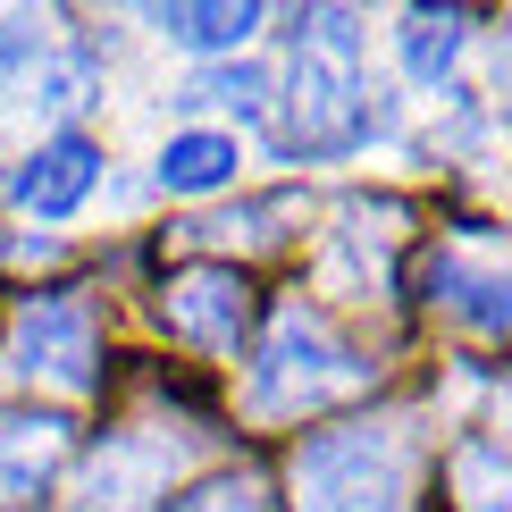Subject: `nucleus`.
<instances>
[{
    "label": "nucleus",
    "mask_w": 512,
    "mask_h": 512,
    "mask_svg": "<svg viewBox=\"0 0 512 512\" xmlns=\"http://www.w3.org/2000/svg\"><path fill=\"white\" fill-rule=\"evenodd\" d=\"M370 135V93H361V26L353 9H311L294 34V152L328 160Z\"/></svg>",
    "instance_id": "1"
},
{
    "label": "nucleus",
    "mask_w": 512,
    "mask_h": 512,
    "mask_svg": "<svg viewBox=\"0 0 512 512\" xmlns=\"http://www.w3.org/2000/svg\"><path fill=\"white\" fill-rule=\"evenodd\" d=\"M370 387V361L328 328L311 303H277L261 353H252V403L261 412H319Z\"/></svg>",
    "instance_id": "2"
},
{
    "label": "nucleus",
    "mask_w": 512,
    "mask_h": 512,
    "mask_svg": "<svg viewBox=\"0 0 512 512\" xmlns=\"http://www.w3.org/2000/svg\"><path fill=\"white\" fill-rule=\"evenodd\" d=\"M294 512H403V454L387 429H328L294 462Z\"/></svg>",
    "instance_id": "3"
},
{
    "label": "nucleus",
    "mask_w": 512,
    "mask_h": 512,
    "mask_svg": "<svg viewBox=\"0 0 512 512\" xmlns=\"http://www.w3.org/2000/svg\"><path fill=\"white\" fill-rule=\"evenodd\" d=\"M9 378H42V387L59 395H84L93 387V361H101V336H93V311H84V294H34L26 311H17L9 328Z\"/></svg>",
    "instance_id": "4"
},
{
    "label": "nucleus",
    "mask_w": 512,
    "mask_h": 512,
    "mask_svg": "<svg viewBox=\"0 0 512 512\" xmlns=\"http://www.w3.org/2000/svg\"><path fill=\"white\" fill-rule=\"evenodd\" d=\"M160 319L177 336H194L202 353H236V336H244V319H252V286H244V269H227V261H194V269H177L160 286Z\"/></svg>",
    "instance_id": "5"
},
{
    "label": "nucleus",
    "mask_w": 512,
    "mask_h": 512,
    "mask_svg": "<svg viewBox=\"0 0 512 512\" xmlns=\"http://www.w3.org/2000/svg\"><path fill=\"white\" fill-rule=\"evenodd\" d=\"M168 471H177V454H168L160 437H110L93 454V471H84L76 512H152Z\"/></svg>",
    "instance_id": "6"
},
{
    "label": "nucleus",
    "mask_w": 512,
    "mask_h": 512,
    "mask_svg": "<svg viewBox=\"0 0 512 512\" xmlns=\"http://www.w3.org/2000/svg\"><path fill=\"white\" fill-rule=\"evenodd\" d=\"M429 303H445L462 328L479 336H512V261H487V252H437L429 261Z\"/></svg>",
    "instance_id": "7"
},
{
    "label": "nucleus",
    "mask_w": 512,
    "mask_h": 512,
    "mask_svg": "<svg viewBox=\"0 0 512 512\" xmlns=\"http://www.w3.org/2000/svg\"><path fill=\"white\" fill-rule=\"evenodd\" d=\"M101 185V152L84 135H51L42 152L17 168V210H34V219H68V210H84V194Z\"/></svg>",
    "instance_id": "8"
},
{
    "label": "nucleus",
    "mask_w": 512,
    "mask_h": 512,
    "mask_svg": "<svg viewBox=\"0 0 512 512\" xmlns=\"http://www.w3.org/2000/svg\"><path fill=\"white\" fill-rule=\"evenodd\" d=\"M59 454H68V420L59 412L9 420V429H0V504H34L42 487H51Z\"/></svg>",
    "instance_id": "9"
},
{
    "label": "nucleus",
    "mask_w": 512,
    "mask_h": 512,
    "mask_svg": "<svg viewBox=\"0 0 512 512\" xmlns=\"http://www.w3.org/2000/svg\"><path fill=\"white\" fill-rule=\"evenodd\" d=\"M236 135H219V126H185V135H168L160 152V185L168 194H219V185H236Z\"/></svg>",
    "instance_id": "10"
},
{
    "label": "nucleus",
    "mask_w": 512,
    "mask_h": 512,
    "mask_svg": "<svg viewBox=\"0 0 512 512\" xmlns=\"http://www.w3.org/2000/svg\"><path fill=\"white\" fill-rule=\"evenodd\" d=\"M152 26L168 34V42H185V51H236V42L252 34V26H269V9H252V0H202V9H152Z\"/></svg>",
    "instance_id": "11"
},
{
    "label": "nucleus",
    "mask_w": 512,
    "mask_h": 512,
    "mask_svg": "<svg viewBox=\"0 0 512 512\" xmlns=\"http://www.w3.org/2000/svg\"><path fill=\"white\" fill-rule=\"evenodd\" d=\"M462 26H471L462 9H412L403 17V76L412 84H445L454 59H462Z\"/></svg>",
    "instance_id": "12"
},
{
    "label": "nucleus",
    "mask_w": 512,
    "mask_h": 512,
    "mask_svg": "<svg viewBox=\"0 0 512 512\" xmlns=\"http://www.w3.org/2000/svg\"><path fill=\"white\" fill-rule=\"evenodd\" d=\"M454 487H462V512H512V462L496 445H462L454 454Z\"/></svg>",
    "instance_id": "13"
},
{
    "label": "nucleus",
    "mask_w": 512,
    "mask_h": 512,
    "mask_svg": "<svg viewBox=\"0 0 512 512\" xmlns=\"http://www.w3.org/2000/svg\"><path fill=\"white\" fill-rule=\"evenodd\" d=\"M185 101L227 110V118H269V76H261V68H210V76L185 84Z\"/></svg>",
    "instance_id": "14"
},
{
    "label": "nucleus",
    "mask_w": 512,
    "mask_h": 512,
    "mask_svg": "<svg viewBox=\"0 0 512 512\" xmlns=\"http://www.w3.org/2000/svg\"><path fill=\"white\" fill-rule=\"evenodd\" d=\"M177 512H269V496L252 479H210V487H194Z\"/></svg>",
    "instance_id": "15"
},
{
    "label": "nucleus",
    "mask_w": 512,
    "mask_h": 512,
    "mask_svg": "<svg viewBox=\"0 0 512 512\" xmlns=\"http://www.w3.org/2000/svg\"><path fill=\"white\" fill-rule=\"evenodd\" d=\"M34 59H42V26H34V17H0V84L26 76Z\"/></svg>",
    "instance_id": "16"
},
{
    "label": "nucleus",
    "mask_w": 512,
    "mask_h": 512,
    "mask_svg": "<svg viewBox=\"0 0 512 512\" xmlns=\"http://www.w3.org/2000/svg\"><path fill=\"white\" fill-rule=\"evenodd\" d=\"M34 101H42V110H76V101H84V59H59V68H42Z\"/></svg>",
    "instance_id": "17"
}]
</instances>
